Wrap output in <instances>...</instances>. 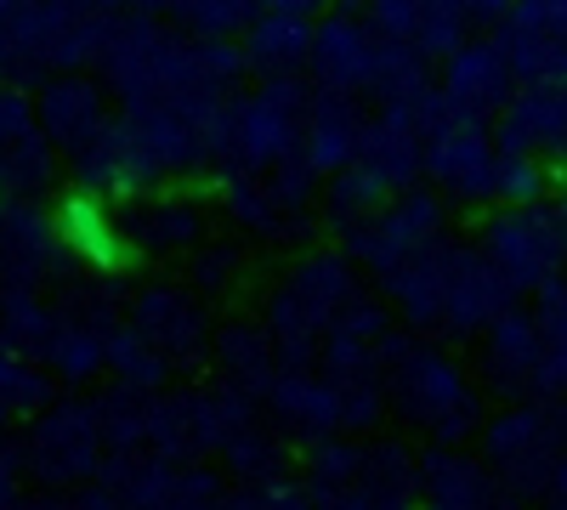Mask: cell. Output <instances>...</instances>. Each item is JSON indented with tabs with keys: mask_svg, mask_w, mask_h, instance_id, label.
Listing matches in <instances>:
<instances>
[{
	"mask_svg": "<svg viewBox=\"0 0 567 510\" xmlns=\"http://www.w3.org/2000/svg\"><path fill=\"white\" fill-rule=\"evenodd\" d=\"M58 239L97 272H114L131 261V239L120 233L114 210L97 199V194H74L63 210H58Z\"/></svg>",
	"mask_w": 567,
	"mask_h": 510,
	"instance_id": "obj_1",
	"label": "cell"
},
{
	"mask_svg": "<svg viewBox=\"0 0 567 510\" xmlns=\"http://www.w3.org/2000/svg\"><path fill=\"white\" fill-rule=\"evenodd\" d=\"M432 176L454 194H488L499 188V159L471 125H449L432 136Z\"/></svg>",
	"mask_w": 567,
	"mask_h": 510,
	"instance_id": "obj_2",
	"label": "cell"
},
{
	"mask_svg": "<svg viewBox=\"0 0 567 510\" xmlns=\"http://www.w3.org/2000/svg\"><path fill=\"white\" fill-rule=\"evenodd\" d=\"M511 80V63L494 52V45H465V52L449 58V80H443V97L471 114V108H494L499 91Z\"/></svg>",
	"mask_w": 567,
	"mask_h": 510,
	"instance_id": "obj_3",
	"label": "cell"
},
{
	"mask_svg": "<svg viewBox=\"0 0 567 510\" xmlns=\"http://www.w3.org/2000/svg\"><path fill=\"white\" fill-rule=\"evenodd\" d=\"M505 136H511V154H528V159L561 148L567 143V97L561 91H528V97L511 108Z\"/></svg>",
	"mask_w": 567,
	"mask_h": 510,
	"instance_id": "obj_4",
	"label": "cell"
},
{
	"mask_svg": "<svg viewBox=\"0 0 567 510\" xmlns=\"http://www.w3.org/2000/svg\"><path fill=\"white\" fill-rule=\"evenodd\" d=\"M494 261H499V272L511 278V284H539L545 278V267L556 261V244H550V233L545 227H534V221H523V227H494Z\"/></svg>",
	"mask_w": 567,
	"mask_h": 510,
	"instance_id": "obj_5",
	"label": "cell"
},
{
	"mask_svg": "<svg viewBox=\"0 0 567 510\" xmlns=\"http://www.w3.org/2000/svg\"><path fill=\"white\" fill-rule=\"evenodd\" d=\"M296 143V114H290V103L284 97H256L250 108H245V119H239V148H245V159H278L284 148Z\"/></svg>",
	"mask_w": 567,
	"mask_h": 510,
	"instance_id": "obj_6",
	"label": "cell"
},
{
	"mask_svg": "<svg viewBox=\"0 0 567 510\" xmlns=\"http://www.w3.org/2000/svg\"><path fill=\"white\" fill-rule=\"evenodd\" d=\"M312 58H318V69L329 74V80H341V85H358V80H369L374 74V45L352 29V23H329L318 40H312Z\"/></svg>",
	"mask_w": 567,
	"mask_h": 510,
	"instance_id": "obj_7",
	"label": "cell"
},
{
	"mask_svg": "<svg viewBox=\"0 0 567 510\" xmlns=\"http://www.w3.org/2000/svg\"><path fill=\"white\" fill-rule=\"evenodd\" d=\"M45 125L63 136V148H85L91 136H103V103L80 85H63V91H52V103H45Z\"/></svg>",
	"mask_w": 567,
	"mask_h": 510,
	"instance_id": "obj_8",
	"label": "cell"
},
{
	"mask_svg": "<svg viewBox=\"0 0 567 510\" xmlns=\"http://www.w3.org/2000/svg\"><path fill=\"white\" fill-rule=\"evenodd\" d=\"M307 143H312V159H318V165L347 159V154H352V143H358V125H352V114H347L341 103H329V108L312 119Z\"/></svg>",
	"mask_w": 567,
	"mask_h": 510,
	"instance_id": "obj_9",
	"label": "cell"
},
{
	"mask_svg": "<svg viewBox=\"0 0 567 510\" xmlns=\"http://www.w3.org/2000/svg\"><path fill=\"white\" fill-rule=\"evenodd\" d=\"M307 52H312V40H307V29L296 23V12L261 23V34H256V58H261V63H301Z\"/></svg>",
	"mask_w": 567,
	"mask_h": 510,
	"instance_id": "obj_10",
	"label": "cell"
},
{
	"mask_svg": "<svg viewBox=\"0 0 567 510\" xmlns=\"http://www.w3.org/2000/svg\"><path fill=\"white\" fill-rule=\"evenodd\" d=\"M403 381L420 392V397H414V408L425 414V420H432V414H443L449 403H460V381L449 375V363H425V357H420Z\"/></svg>",
	"mask_w": 567,
	"mask_h": 510,
	"instance_id": "obj_11",
	"label": "cell"
}]
</instances>
